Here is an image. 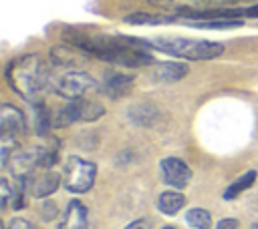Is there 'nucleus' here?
Instances as JSON below:
<instances>
[{"instance_id":"nucleus-1","label":"nucleus","mask_w":258,"mask_h":229,"mask_svg":"<svg viewBox=\"0 0 258 229\" xmlns=\"http://www.w3.org/2000/svg\"><path fill=\"white\" fill-rule=\"evenodd\" d=\"M69 44L81 48L89 56H97L101 60L119 64V66H147L153 62V56L149 52L151 44L149 40H139L131 36H121V34H89L83 30L69 28L62 32Z\"/></svg>"},{"instance_id":"nucleus-2","label":"nucleus","mask_w":258,"mask_h":229,"mask_svg":"<svg viewBox=\"0 0 258 229\" xmlns=\"http://www.w3.org/2000/svg\"><path fill=\"white\" fill-rule=\"evenodd\" d=\"M48 68L38 54H24L14 58L6 68V80L10 88L30 104H38L40 94L48 88Z\"/></svg>"},{"instance_id":"nucleus-3","label":"nucleus","mask_w":258,"mask_h":229,"mask_svg":"<svg viewBox=\"0 0 258 229\" xmlns=\"http://www.w3.org/2000/svg\"><path fill=\"white\" fill-rule=\"evenodd\" d=\"M149 44L155 50H161L177 58H187V60H212L224 52V44L220 42L191 40V38H179V36L155 38V40H149Z\"/></svg>"},{"instance_id":"nucleus-4","label":"nucleus","mask_w":258,"mask_h":229,"mask_svg":"<svg viewBox=\"0 0 258 229\" xmlns=\"http://www.w3.org/2000/svg\"><path fill=\"white\" fill-rule=\"evenodd\" d=\"M95 86H97L95 78L91 74H87L85 70H79V68H64L62 72H54V74L50 72L48 74V88L67 100L81 98L89 90H93Z\"/></svg>"},{"instance_id":"nucleus-5","label":"nucleus","mask_w":258,"mask_h":229,"mask_svg":"<svg viewBox=\"0 0 258 229\" xmlns=\"http://www.w3.org/2000/svg\"><path fill=\"white\" fill-rule=\"evenodd\" d=\"M177 18L185 20H242V18H256L258 16V4L254 6H224V8H175Z\"/></svg>"},{"instance_id":"nucleus-6","label":"nucleus","mask_w":258,"mask_h":229,"mask_svg":"<svg viewBox=\"0 0 258 229\" xmlns=\"http://www.w3.org/2000/svg\"><path fill=\"white\" fill-rule=\"evenodd\" d=\"M97 175V167L81 157H69L62 171V185L71 193H85L93 187Z\"/></svg>"},{"instance_id":"nucleus-7","label":"nucleus","mask_w":258,"mask_h":229,"mask_svg":"<svg viewBox=\"0 0 258 229\" xmlns=\"http://www.w3.org/2000/svg\"><path fill=\"white\" fill-rule=\"evenodd\" d=\"M2 167H6L18 181L30 177V175L34 173V169L38 167V153H36V147H34V149H20V147H14Z\"/></svg>"},{"instance_id":"nucleus-8","label":"nucleus","mask_w":258,"mask_h":229,"mask_svg":"<svg viewBox=\"0 0 258 229\" xmlns=\"http://www.w3.org/2000/svg\"><path fill=\"white\" fill-rule=\"evenodd\" d=\"M60 179H62V177L56 175L54 171L42 169V173H32L30 177L22 179L20 183L24 185V189H26L28 195H32V197H36V199H44V197H48V195H52V193L56 191Z\"/></svg>"},{"instance_id":"nucleus-9","label":"nucleus","mask_w":258,"mask_h":229,"mask_svg":"<svg viewBox=\"0 0 258 229\" xmlns=\"http://www.w3.org/2000/svg\"><path fill=\"white\" fill-rule=\"evenodd\" d=\"M24 131H26V121H24L22 110L8 104V102L2 104V110H0V137H2V141L16 143V139L20 135H24Z\"/></svg>"},{"instance_id":"nucleus-10","label":"nucleus","mask_w":258,"mask_h":229,"mask_svg":"<svg viewBox=\"0 0 258 229\" xmlns=\"http://www.w3.org/2000/svg\"><path fill=\"white\" fill-rule=\"evenodd\" d=\"M159 171H161V179L165 185H171L175 189H183L187 187V183L191 181V169L177 157H165L159 161Z\"/></svg>"},{"instance_id":"nucleus-11","label":"nucleus","mask_w":258,"mask_h":229,"mask_svg":"<svg viewBox=\"0 0 258 229\" xmlns=\"http://www.w3.org/2000/svg\"><path fill=\"white\" fill-rule=\"evenodd\" d=\"M87 225H89L87 207L79 199L69 201V205L64 209V217H62L58 229H87Z\"/></svg>"},{"instance_id":"nucleus-12","label":"nucleus","mask_w":258,"mask_h":229,"mask_svg":"<svg viewBox=\"0 0 258 229\" xmlns=\"http://www.w3.org/2000/svg\"><path fill=\"white\" fill-rule=\"evenodd\" d=\"M87 56H89L87 52H83L81 48H77L73 44L71 46H54L50 50V60L64 68H79Z\"/></svg>"},{"instance_id":"nucleus-13","label":"nucleus","mask_w":258,"mask_h":229,"mask_svg":"<svg viewBox=\"0 0 258 229\" xmlns=\"http://www.w3.org/2000/svg\"><path fill=\"white\" fill-rule=\"evenodd\" d=\"M187 72H189L187 64L167 60V62L155 64V68L151 70V76H153V80H157V82H177V80H181Z\"/></svg>"},{"instance_id":"nucleus-14","label":"nucleus","mask_w":258,"mask_h":229,"mask_svg":"<svg viewBox=\"0 0 258 229\" xmlns=\"http://www.w3.org/2000/svg\"><path fill=\"white\" fill-rule=\"evenodd\" d=\"M133 86V76L125 72H113L103 80V90L111 98H121L125 96Z\"/></svg>"},{"instance_id":"nucleus-15","label":"nucleus","mask_w":258,"mask_h":229,"mask_svg":"<svg viewBox=\"0 0 258 229\" xmlns=\"http://www.w3.org/2000/svg\"><path fill=\"white\" fill-rule=\"evenodd\" d=\"M71 104H73L77 121H97L105 112V106L99 100H89V98H83V96L71 100Z\"/></svg>"},{"instance_id":"nucleus-16","label":"nucleus","mask_w":258,"mask_h":229,"mask_svg":"<svg viewBox=\"0 0 258 229\" xmlns=\"http://www.w3.org/2000/svg\"><path fill=\"white\" fill-rule=\"evenodd\" d=\"M127 114H129V119H131L135 125H139V127H151V125L157 123V119H159V110H157L153 104H149V102H137V104L129 106Z\"/></svg>"},{"instance_id":"nucleus-17","label":"nucleus","mask_w":258,"mask_h":229,"mask_svg":"<svg viewBox=\"0 0 258 229\" xmlns=\"http://www.w3.org/2000/svg\"><path fill=\"white\" fill-rule=\"evenodd\" d=\"M185 207V195L177 191H165L157 197V209L165 215H175L179 209Z\"/></svg>"},{"instance_id":"nucleus-18","label":"nucleus","mask_w":258,"mask_h":229,"mask_svg":"<svg viewBox=\"0 0 258 229\" xmlns=\"http://www.w3.org/2000/svg\"><path fill=\"white\" fill-rule=\"evenodd\" d=\"M254 181H256V171H246L242 177H238L226 191H224V199L226 201H232V199H236L242 191H246V189H250L252 185H254Z\"/></svg>"},{"instance_id":"nucleus-19","label":"nucleus","mask_w":258,"mask_h":229,"mask_svg":"<svg viewBox=\"0 0 258 229\" xmlns=\"http://www.w3.org/2000/svg\"><path fill=\"white\" fill-rule=\"evenodd\" d=\"M127 24H165L177 22V16H163V14H147V12H133L125 16Z\"/></svg>"},{"instance_id":"nucleus-20","label":"nucleus","mask_w":258,"mask_h":229,"mask_svg":"<svg viewBox=\"0 0 258 229\" xmlns=\"http://www.w3.org/2000/svg\"><path fill=\"white\" fill-rule=\"evenodd\" d=\"M185 219H187V223L194 229H210L212 227V215H210V211H206L202 207L189 209L187 215H185Z\"/></svg>"},{"instance_id":"nucleus-21","label":"nucleus","mask_w":258,"mask_h":229,"mask_svg":"<svg viewBox=\"0 0 258 229\" xmlns=\"http://www.w3.org/2000/svg\"><path fill=\"white\" fill-rule=\"evenodd\" d=\"M56 213H58V207H56V203H54V201H44V203H42V207H40V215H42V219H44V221L54 219V217H56Z\"/></svg>"},{"instance_id":"nucleus-22","label":"nucleus","mask_w":258,"mask_h":229,"mask_svg":"<svg viewBox=\"0 0 258 229\" xmlns=\"http://www.w3.org/2000/svg\"><path fill=\"white\" fill-rule=\"evenodd\" d=\"M0 187H2V207H8V203H10V201H12V197H14V191L10 189V185H8V181H6V179H2Z\"/></svg>"},{"instance_id":"nucleus-23","label":"nucleus","mask_w":258,"mask_h":229,"mask_svg":"<svg viewBox=\"0 0 258 229\" xmlns=\"http://www.w3.org/2000/svg\"><path fill=\"white\" fill-rule=\"evenodd\" d=\"M6 229H36V227L32 223H28L26 219H12Z\"/></svg>"},{"instance_id":"nucleus-24","label":"nucleus","mask_w":258,"mask_h":229,"mask_svg":"<svg viewBox=\"0 0 258 229\" xmlns=\"http://www.w3.org/2000/svg\"><path fill=\"white\" fill-rule=\"evenodd\" d=\"M151 227H153L151 219H137V221L129 223L125 229H151Z\"/></svg>"},{"instance_id":"nucleus-25","label":"nucleus","mask_w":258,"mask_h":229,"mask_svg":"<svg viewBox=\"0 0 258 229\" xmlns=\"http://www.w3.org/2000/svg\"><path fill=\"white\" fill-rule=\"evenodd\" d=\"M216 229H238V221L236 219H222V221H218Z\"/></svg>"},{"instance_id":"nucleus-26","label":"nucleus","mask_w":258,"mask_h":229,"mask_svg":"<svg viewBox=\"0 0 258 229\" xmlns=\"http://www.w3.org/2000/svg\"><path fill=\"white\" fill-rule=\"evenodd\" d=\"M161 229H175V227H171V225H165V227H161Z\"/></svg>"},{"instance_id":"nucleus-27","label":"nucleus","mask_w":258,"mask_h":229,"mask_svg":"<svg viewBox=\"0 0 258 229\" xmlns=\"http://www.w3.org/2000/svg\"><path fill=\"white\" fill-rule=\"evenodd\" d=\"M250 229H258V223H254V225H252V227H250Z\"/></svg>"}]
</instances>
